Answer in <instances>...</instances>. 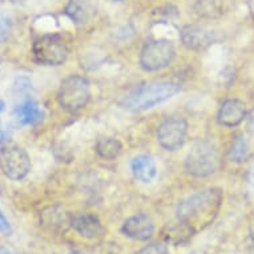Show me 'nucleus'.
Segmentation results:
<instances>
[{
  "label": "nucleus",
  "mask_w": 254,
  "mask_h": 254,
  "mask_svg": "<svg viewBox=\"0 0 254 254\" xmlns=\"http://www.w3.org/2000/svg\"><path fill=\"white\" fill-rule=\"evenodd\" d=\"M248 130L252 134H254V108L252 109V112L248 116Z\"/></svg>",
  "instance_id": "nucleus-23"
},
{
  "label": "nucleus",
  "mask_w": 254,
  "mask_h": 254,
  "mask_svg": "<svg viewBox=\"0 0 254 254\" xmlns=\"http://www.w3.org/2000/svg\"><path fill=\"white\" fill-rule=\"evenodd\" d=\"M11 28H12V23L9 19H0V42L8 38Z\"/></svg>",
  "instance_id": "nucleus-22"
},
{
  "label": "nucleus",
  "mask_w": 254,
  "mask_h": 254,
  "mask_svg": "<svg viewBox=\"0 0 254 254\" xmlns=\"http://www.w3.org/2000/svg\"><path fill=\"white\" fill-rule=\"evenodd\" d=\"M249 154L248 149V141L242 134H238L237 137L234 138L229 149V160L234 164L245 163L246 158Z\"/></svg>",
  "instance_id": "nucleus-18"
},
{
  "label": "nucleus",
  "mask_w": 254,
  "mask_h": 254,
  "mask_svg": "<svg viewBox=\"0 0 254 254\" xmlns=\"http://www.w3.org/2000/svg\"><path fill=\"white\" fill-rule=\"evenodd\" d=\"M130 171L133 176L141 183H150L157 175V167L154 160L150 156L140 154L132 160L130 163Z\"/></svg>",
  "instance_id": "nucleus-15"
},
{
  "label": "nucleus",
  "mask_w": 254,
  "mask_h": 254,
  "mask_svg": "<svg viewBox=\"0 0 254 254\" xmlns=\"http://www.w3.org/2000/svg\"><path fill=\"white\" fill-rule=\"evenodd\" d=\"M71 254H83V253H80V252H72Z\"/></svg>",
  "instance_id": "nucleus-28"
},
{
  "label": "nucleus",
  "mask_w": 254,
  "mask_h": 254,
  "mask_svg": "<svg viewBox=\"0 0 254 254\" xmlns=\"http://www.w3.org/2000/svg\"><path fill=\"white\" fill-rule=\"evenodd\" d=\"M71 228L76 233L88 240H99L104 237L105 228L96 214L92 213H76L72 214Z\"/></svg>",
  "instance_id": "nucleus-10"
},
{
  "label": "nucleus",
  "mask_w": 254,
  "mask_h": 254,
  "mask_svg": "<svg viewBox=\"0 0 254 254\" xmlns=\"http://www.w3.org/2000/svg\"><path fill=\"white\" fill-rule=\"evenodd\" d=\"M13 232L12 225L9 224V221L7 220V217L4 216V213L0 208V234H3V236H11Z\"/></svg>",
  "instance_id": "nucleus-21"
},
{
  "label": "nucleus",
  "mask_w": 254,
  "mask_h": 254,
  "mask_svg": "<svg viewBox=\"0 0 254 254\" xmlns=\"http://www.w3.org/2000/svg\"><path fill=\"white\" fill-rule=\"evenodd\" d=\"M0 254H12V253H11L8 249H5V248H1V246H0Z\"/></svg>",
  "instance_id": "nucleus-24"
},
{
  "label": "nucleus",
  "mask_w": 254,
  "mask_h": 254,
  "mask_svg": "<svg viewBox=\"0 0 254 254\" xmlns=\"http://www.w3.org/2000/svg\"><path fill=\"white\" fill-rule=\"evenodd\" d=\"M91 99L89 81L84 76L72 75L64 79L58 92L60 107L67 112H77L88 104Z\"/></svg>",
  "instance_id": "nucleus-4"
},
{
  "label": "nucleus",
  "mask_w": 254,
  "mask_h": 254,
  "mask_svg": "<svg viewBox=\"0 0 254 254\" xmlns=\"http://www.w3.org/2000/svg\"><path fill=\"white\" fill-rule=\"evenodd\" d=\"M175 55V46L169 40H152L141 50L140 64L145 71H158L171 65Z\"/></svg>",
  "instance_id": "nucleus-6"
},
{
  "label": "nucleus",
  "mask_w": 254,
  "mask_h": 254,
  "mask_svg": "<svg viewBox=\"0 0 254 254\" xmlns=\"http://www.w3.org/2000/svg\"><path fill=\"white\" fill-rule=\"evenodd\" d=\"M4 107H5L4 101L0 100V113H1V112H3V111H4Z\"/></svg>",
  "instance_id": "nucleus-25"
},
{
  "label": "nucleus",
  "mask_w": 254,
  "mask_h": 254,
  "mask_svg": "<svg viewBox=\"0 0 254 254\" xmlns=\"http://www.w3.org/2000/svg\"><path fill=\"white\" fill-rule=\"evenodd\" d=\"M253 180H254V173H253Z\"/></svg>",
  "instance_id": "nucleus-30"
},
{
  "label": "nucleus",
  "mask_w": 254,
  "mask_h": 254,
  "mask_svg": "<svg viewBox=\"0 0 254 254\" xmlns=\"http://www.w3.org/2000/svg\"><path fill=\"white\" fill-rule=\"evenodd\" d=\"M72 214L62 206H48L40 214V222L51 232H65L71 228Z\"/></svg>",
  "instance_id": "nucleus-13"
},
{
  "label": "nucleus",
  "mask_w": 254,
  "mask_h": 254,
  "mask_svg": "<svg viewBox=\"0 0 254 254\" xmlns=\"http://www.w3.org/2000/svg\"><path fill=\"white\" fill-rule=\"evenodd\" d=\"M187 134V120L180 116L169 117L158 127L157 140L164 149L175 152L185 144Z\"/></svg>",
  "instance_id": "nucleus-8"
},
{
  "label": "nucleus",
  "mask_w": 254,
  "mask_h": 254,
  "mask_svg": "<svg viewBox=\"0 0 254 254\" xmlns=\"http://www.w3.org/2000/svg\"><path fill=\"white\" fill-rule=\"evenodd\" d=\"M0 169L7 179L20 181L31 171L28 153L17 145L5 146L0 152Z\"/></svg>",
  "instance_id": "nucleus-7"
},
{
  "label": "nucleus",
  "mask_w": 254,
  "mask_h": 254,
  "mask_svg": "<svg viewBox=\"0 0 254 254\" xmlns=\"http://www.w3.org/2000/svg\"><path fill=\"white\" fill-rule=\"evenodd\" d=\"M9 1H12V3H19V1H23V0H9Z\"/></svg>",
  "instance_id": "nucleus-27"
},
{
  "label": "nucleus",
  "mask_w": 254,
  "mask_h": 254,
  "mask_svg": "<svg viewBox=\"0 0 254 254\" xmlns=\"http://www.w3.org/2000/svg\"><path fill=\"white\" fill-rule=\"evenodd\" d=\"M35 62L42 65H60L69 54L65 40L59 35H43L32 47Z\"/></svg>",
  "instance_id": "nucleus-5"
},
{
  "label": "nucleus",
  "mask_w": 254,
  "mask_h": 254,
  "mask_svg": "<svg viewBox=\"0 0 254 254\" xmlns=\"http://www.w3.org/2000/svg\"><path fill=\"white\" fill-rule=\"evenodd\" d=\"M180 91L177 84L171 81H160V83H150L136 88L134 91L129 92L123 99L121 105L125 109H129L133 112L146 111L161 104L164 101L169 100Z\"/></svg>",
  "instance_id": "nucleus-2"
},
{
  "label": "nucleus",
  "mask_w": 254,
  "mask_h": 254,
  "mask_svg": "<svg viewBox=\"0 0 254 254\" xmlns=\"http://www.w3.org/2000/svg\"><path fill=\"white\" fill-rule=\"evenodd\" d=\"M185 167L187 171L194 177H209L214 175L220 168V153L212 142H197L188 153Z\"/></svg>",
  "instance_id": "nucleus-3"
},
{
  "label": "nucleus",
  "mask_w": 254,
  "mask_h": 254,
  "mask_svg": "<svg viewBox=\"0 0 254 254\" xmlns=\"http://www.w3.org/2000/svg\"><path fill=\"white\" fill-rule=\"evenodd\" d=\"M97 0H69L65 7V15L79 25L87 24L95 17Z\"/></svg>",
  "instance_id": "nucleus-14"
},
{
  "label": "nucleus",
  "mask_w": 254,
  "mask_h": 254,
  "mask_svg": "<svg viewBox=\"0 0 254 254\" xmlns=\"http://www.w3.org/2000/svg\"><path fill=\"white\" fill-rule=\"evenodd\" d=\"M197 13L204 17H214L221 13L218 0H197Z\"/></svg>",
  "instance_id": "nucleus-19"
},
{
  "label": "nucleus",
  "mask_w": 254,
  "mask_h": 254,
  "mask_svg": "<svg viewBox=\"0 0 254 254\" xmlns=\"http://www.w3.org/2000/svg\"><path fill=\"white\" fill-rule=\"evenodd\" d=\"M115 1H123V0H115Z\"/></svg>",
  "instance_id": "nucleus-29"
},
{
  "label": "nucleus",
  "mask_w": 254,
  "mask_h": 254,
  "mask_svg": "<svg viewBox=\"0 0 254 254\" xmlns=\"http://www.w3.org/2000/svg\"><path fill=\"white\" fill-rule=\"evenodd\" d=\"M154 221L148 214H134L124 221L121 232L134 241H148L154 234Z\"/></svg>",
  "instance_id": "nucleus-9"
},
{
  "label": "nucleus",
  "mask_w": 254,
  "mask_h": 254,
  "mask_svg": "<svg viewBox=\"0 0 254 254\" xmlns=\"http://www.w3.org/2000/svg\"><path fill=\"white\" fill-rule=\"evenodd\" d=\"M137 254H169V252L164 245L150 244V245H146L145 248H142Z\"/></svg>",
  "instance_id": "nucleus-20"
},
{
  "label": "nucleus",
  "mask_w": 254,
  "mask_h": 254,
  "mask_svg": "<svg viewBox=\"0 0 254 254\" xmlns=\"http://www.w3.org/2000/svg\"><path fill=\"white\" fill-rule=\"evenodd\" d=\"M222 192L220 189H205L181 201L177 208V218L190 233H197L210 225L220 212Z\"/></svg>",
  "instance_id": "nucleus-1"
},
{
  "label": "nucleus",
  "mask_w": 254,
  "mask_h": 254,
  "mask_svg": "<svg viewBox=\"0 0 254 254\" xmlns=\"http://www.w3.org/2000/svg\"><path fill=\"white\" fill-rule=\"evenodd\" d=\"M16 116L21 124L38 125L44 120V112L40 105L32 99L25 100L16 108Z\"/></svg>",
  "instance_id": "nucleus-16"
},
{
  "label": "nucleus",
  "mask_w": 254,
  "mask_h": 254,
  "mask_svg": "<svg viewBox=\"0 0 254 254\" xmlns=\"http://www.w3.org/2000/svg\"><path fill=\"white\" fill-rule=\"evenodd\" d=\"M95 150L103 160H115L120 156L123 145L116 138L100 137L95 144Z\"/></svg>",
  "instance_id": "nucleus-17"
},
{
  "label": "nucleus",
  "mask_w": 254,
  "mask_h": 254,
  "mask_svg": "<svg viewBox=\"0 0 254 254\" xmlns=\"http://www.w3.org/2000/svg\"><path fill=\"white\" fill-rule=\"evenodd\" d=\"M246 117V105L238 99H228L220 107L217 120L218 124L226 128H234L244 121Z\"/></svg>",
  "instance_id": "nucleus-12"
},
{
  "label": "nucleus",
  "mask_w": 254,
  "mask_h": 254,
  "mask_svg": "<svg viewBox=\"0 0 254 254\" xmlns=\"http://www.w3.org/2000/svg\"><path fill=\"white\" fill-rule=\"evenodd\" d=\"M214 40L212 31L202 25H185L181 29V42L187 48L193 51H202L208 48Z\"/></svg>",
  "instance_id": "nucleus-11"
},
{
  "label": "nucleus",
  "mask_w": 254,
  "mask_h": 254,
  "mask_svg": "<svg viewBox=\"0 0 254 254\" xmlns=\"http://www.w3.org/2000/svg\"><path fill=\"white\" fill-rule=\"evenodd\" d=\"M250 234H252V237H253L254 240V222L252 224V228H250Z\"/></svg>",
  "instance_id": "nucleus-26"
}]
</instances>
